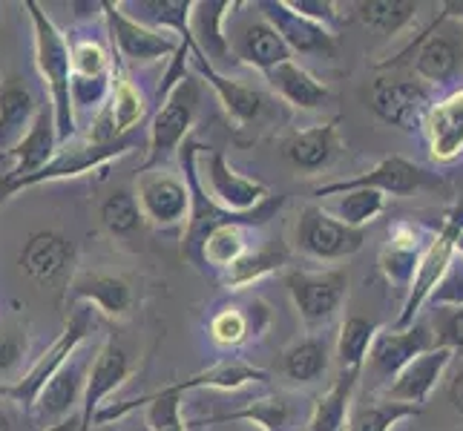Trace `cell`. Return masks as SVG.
<instances>
[{"label":"cell","instance_id":"cell-37","mask_svg":"<svg viewBox=\"0 0 463 431\" xmlns=\"http://www.w3.org/2000/svg\"><path fill=\"white\" fill-rule=\"evenodd\" d=\"M282 265H288V250L285 248H257V250L248 248L245 257H239L216 282L222 287H228V291H242V287L277 274Z\"/></svg>","mask_w":463,"mask_h":431},{"label":"cell","instance_id":"cell-14","mask_svg":"<svg viewBox=\"0 0 463 431\" xmlns=\"http://www.w3.org/2000/svg\"><path fill=\"white\" fill-rule=\"evenodd\" d=\"M136 199L141 207V216H145V221H150V225L162 230H175L187 225L190 190H187V182L179 179V175L165 173V170L141 175Z\"/></svg>","mask_w":463,"mask_h":431},{"label":"cell","instance_id":"cell-25","mask_svg":"<svg viewBox=\"0 0 463 431\" xmlns=\"http://www.w3.org/2000/svg\"><path fill=\"white\" fill-rule=\"evenodd\" d=\"M72 242L61 230H35L21 250V270L38 285L55 282L72 262Z\"/></svg>","mask_w":463,"mask_h":431},{"label":"cell","instance_id":"cell-1","mask_svg":"<svg viewBox=\"0 0 463 431\" xmlns=\"http://www.w3.org/2000/svg\"><path fill=\"white\" fill-rule=\"evenodd\" d=\"M26 12L32 18V41H35V67L43 78V87L50 92V107L55 118V136L61 147L75 138L78 118L70 98L72 67H70V38L55 26V21L43 12L41 4L26 0Z\"/></svg>","mask_w":463,"mask_h":431},{"label":"cell","instance_id":"cell-48","mask_svg":"<svg viewBox=\"0 0 463 431\" xmlns=\"http://www.w3.org/2000/svg\"><path fill=\"white\" fill-rule=\"evenodd\" d=\"M29 351V340L21 328H0V386L14 382V371Z\"/></svg>","mask_w":463,"mask_h":431},{"label":"cell","instance_id":"cell-38","mask_svg":"<svg viewBox=\"0 0 463 431\" xmlns=\"http://www.w3.org/2000/svg\"><path fill=\"white\" fill-rule=\"evenodd\" d=\"M107 113L109 121H113V136L124 138L138 130V124L147 116V104L141 98V92L136 89V84L127 75H121V67H116V78H113V92H109L107 101Z\"/></svg>","mask_w":463,"mask_h":431},{"label":"cell","instance_id":"cell-7","mask_svg":"<svg viewBox=\"0 0 463 431\" xmlns=\"http://www.w3.org/2000/svg\"><path fill=\"white\" fill-rule=\"evenodd\" d=\"M101 9H104L101 14L107 21V38H109V46H113L109 52H113L116 67H121V63L147 67V63L167 61L179 52V46H182L179 38L133 21L130 14L121 9V4H109V0H104Z\"/></svg>","mask_w":463,"mask_h":431},{"label":"cell","instance_id":"cell-32","mask_svg":"<svg viewBox=\"0 0 463 431\" xmlns=\"http://www.w3.org/2000/svg\"><path fill=\"white\" fill-rule=\"evenodd\" d=\"M202 426H216V423H250L262 431H291L294 426V403L285 394H270L250 400L236 411L213 414V417L199 420Z\"/></svg>","mask_w":463,"mask_h":431},{"label":"cell","instance_id":"cell-27","mask_svg":"<svg viewBox=\"0 0 463 431\" xmlns=\"http://www.w3.org/2000/svg\"><path fill=\"white\" fill-rule=\"evenodd\" d=\"M337 150H340L337 121L306 126V130H297L282 141V155L288 158L297 170H306V173L326 170L334 162Z\"/></svg>","mask_w":463,"mask_h":431},{"label":"cell","instance_id":"cell-33","mask_svg":"<svg viewBox=\"0 0 463 431\" xmlns=\"http://www.w3.org/2000/svg\"><path fill=\"white\" fill-rule=\"evenodd\" d=\"M196 0H138V4H121V9L133 21L145 23L156 32L190 41V14H194Z\"/></svg>","mask_w":463,"mask_h":431},{"label":"cell","instance_id":"cell-5","mask_svg":"<svg viewBox=\"0 0 463 431\" xmlns=\"http://www.w3.org/2000/svg\"><path fill=\"white\" fill-rule=\"evenodd\" d=\"M90 328H92V308H87V305L72 308L67 325H63V331L58 333V340L43 351L26 374L14 377V382H9V386H0V397H6L9 403L24 408V414H29L38 400L41 389L55 377L61 365H67L78 354V348L84 345Z\"/></svg>","mask_w":463,"mask_h":431},{"label":"cell","instance_id":"cell-16","mask_svg":"<svg viewBox=\"0 0 463 431\" xmlns=\"http://www.w3.org/2000/svg\"><path fill=\"white\" fill-rule=\"evenodd\" d=\"M187 46H190V67H194L202 81H207V87L216 92V98L222 107H225L228 118H233V124H239V126L257 124L268 109V95L257 87L236 81V78H231L228 72L213 70L194 43H187Z\"/></svg>","mask_w":463,"mask_h":431},{"label":"cell","instance_id":"cell-21","mask_svg":"<svg viewBox=\"0 0 463 431\" xmlns=\"http://www.w3.org/2000/svg\"><path fill=\"white\" fill-rule=\"evenodd\" d=\"M61 150L58 136H55V118H52V107L46 104L38 109L35 121H32L29 133L21 138V144L9 153L12 170L6 173L4 182H18L26 175H35L52 162L55 153Z\"/></svg>","mask_w":463,"mask_h":431},{"label":"cell","instance_id":"cell-3","mask_svg":"<svg viewBox=\"0 0 463 431\" xmlns=\"http://www.w3.org/2000/svg\"><path fill=\"white\" fill-rule=\"evenodd\" d=\"M199 101H202V78L187 72L182 81L165 95V101L156 109V116L150 121V133H147V158H145V164L138 167V173L165 167L170 158L179 153V147L187 141L190 126L196 121Z\"/></svg>","mask_w":463,"mask_h":431},{"label":"cell","instance_id":"cell-18","mask_svg":"<svg viewBox=\"0 0 463 431\" xmlns=\"http://www.w3.org/2000/svg\"><path fill=\"white\" fill-rule=\"evenodd\" d=\"M452 351L449 348H429L420 357H414L406 369L397 374L386 389H383V400L392 403H406V406H418L429 400V394L438 389V382L443 379L446 369L452 362Z\"/></svg>","mask_w":463,"mask_h":431},{"label":"cell","instance_id":"cell-28","mask_svg":"<svg viewBox=\"0 0 463 431\" xmlns=\"http://www.w3.org/2000/svg\"><path fill=\"white\" fill-rule=\"evenodd\" d=\"M231 52H233V61L248 63V67L260 70L262 75L294 58L288 46H285V41L277 35V29L268 21H253V23L239 26L236 38L231 41Z\"/></svg>","mask_w":463,"mask_h":431},{"label":"cell","instance_id":"cell-13","mask_svg":"<svg viewBox=\"0 0 463 431\" xmlns=\"http://www.w3.org/2000/svg\"><path fill=\"white\" fill-rule=\"evenodd\" d=\"M435 348V337H432V328L429 323H411L409 328L403 331H394V328H386V331H377V337L372 342V351H369V374L383 382V386H389V382L401 374L406 365L420 357L423 351Z\"/></svg>","mask_w":463,"mask_h":431},{"label":"cell","instance_id":"cell-2","mask_svg":"<svg viewBox=\"0 0 463 431\" xmlns=\"http://www.w3.org/2000/svg\"><path fill=\"white\" fill-rule=\"evenodd\" d=\"M409 55H411V70L418 81H423L432 89L452 84L463 72V23L458 18H449V14H440V18L432 26H426L401 55L380 63V67L401 63Z\"/></svg>","mask_w":463,"mask_h":431},{"label":"cell","instance_id":"cell-56","mask_svg":"<svg viewBox=\"0 0 463 431\" xmlns=\"http://www.w3.org/2000/svg\"><path fill=\"white\" fill-rule=\"evenodd\" d=\"M4 162H9V155H4V153H0V164H4Z\"/></svg>","mask_w":463,"mask_h":431},{"label":"cell","instance_id":"cell-31","mask_svg":"<svg viewBox=\"0 0 463 431\" xmlns=\"http://www.w3.org/2000/svg\"><path fill=\"white\" fill-rule=\"evenodd\" d=\"M363 371H340L331 389L317 397L308 417V431H345L351 417V403H354V391L360 386Z\"/></svg>","mask_w":463,"mask_h":431},{"label":"cell","instance_id":"cell-49","mask_svg":"<svg viewBox=\"0 0 463 431\" xmlns=\"http://www.w3.org/2000/svg\"><path fill=\"white\" fill-rule=\"evenodd\" d=\"M285 4H288L291 12L326 29H331V23L337 21V4H331V0H285Z\"/></svg>","mask_w":463,"mask_h":431},{"label":"cell","instance_id":"cell-15","mask_svg":"<svg viewBox=\"0 0 463 431\" xmlns=\"http://www.w3.org/2000/svg\"><path fill=\"white\" fill-rule=\"evenodd\" d=\"M262 9V21L277 29V35L285 41L291 55H308V58H331L337 52V35L334 29L319 26L302 14L291 12L285 0H262L257 4Z\"/></svg>","mask_w":463,"mask_h":431},{"label":"cell","instance_id":"cell-50","mask_svg":"<svg viewBox=\"0 0 463 431\" xmlns=\"http://www.w3.org/2000/svg\"><path fill=\"white\" fill-rule=\"evenodd\" d=\"M449 403L458 414H463V365L455 371V377L449 382Z\"/></svg>","mask_w":463,"mask_h":431},{"label":"cell","instance_id":"cell-24","mask_svg":"<svg viewBox=\"0 0 463 431\" xmlns=\"http://www.w3.org/2000/svg\"><path fill=\"white\" fill-rule=\"evenodd\" d=\"M138 408H147L150 431H184V426H187L182 417V394H173L167 389H156V391L141 394L136 400H127V403H107V406H101L99 414H95L92 426L121 420Z\"/></svg>","mask_w":463,"mask_h":431},{"label":"cell","instance_id":"cell-10","mask_svg":"<svg viewBox=\"0 0 463 431\" xmlns=\"http://www.w3.org/2000/svg\"><path fill=\"white\" fill-rule=\"evenodd\" d=\"M288 294L308 328L328 325L348 296V270L326 267V270H291L285 276Z\"/></svg>","mask_w":463,"mask_h":431},{"label":"cell","instance_id":"cell-36","mask_svg":"<svg viewBox=\"0 0 463 431\" xmlns=\"http://www.w3.org/2000/svg\"><path fill=\"white\" fill-rule=\"evenodd\" d=\"M245 253H248L245 228L222 225V228H216L204 236V242L199 248L196 267L202 270V274H211L213 279H219L239 257H245Z\"/></svg>","mask_w":463,"mask_h":431},{"label":"cell","instance_id":"cell-12","mask_svg":"<svg viewBox=\"0 0 463 431\" xmlns=\"http://www.w3.org/2000/svg\"><path fill=\"white\" fill-rule=\"evenodd\" d=\"M429 182V173L409 162L403 155H389L377 162L372 170L351 175V179H340V182H328V184H319L314 187V196H343L348 190H377L383 196H409L414 190L426 187Z\"/></svg>","mask_w":463,"mask_h":431},{"label":"cell","instance_id":"cell-51","mask_svg":"<svg viewBox=\"0 0 463 431\" xmlns=\"http://www.w3.org/2000/svg\"><path fill=\"white\" fill-rule=\"evenodd\" d=\"M78 414H70V417H63V420H58V423H52L50 428H43V431H78Z\"/></svg>","mask_w":463,"mask_h":431},{"label":"cell","instance_id":"cell-53","mask_svg":"<svg viewBox=\"0 0 463 431\" xmlns=\"http://www.w3.org/2000/svg\"><path fill=\"white\" fill-rule=\"evenodd\" d=\"M443 14H449V18H463V0H458V4H443Z\"/></svg>","mask_w":463,"mask_h":431},{"label":"cell","instance_id":"cell-43","mask_svg":"<svg viewBox=\"0 0 463 431\" xmlns=\"http://www.w3.org/2000/svg\"><path fill=\"white\" fill-rule=\"evenodd\" d=\"M383 211H386V196L377 193V190H348L328 213L348 228L365 230V225H372L374 219H380Z\"/></svg>","mask_w":463,"mask_h":431},{"label":"cell","instance_id":"cell-9","mask_svg":"<svg viewBox=\"0 0 463 431\" xmlns=\"http://www.w3.org/2000/svg\"><path fill=\"white\" fill-rule=\"evenodd\" d=\"M372 113L389 126L409 136L423 133V124L435 107V89L418 78H377L369 95Z\"/></svg>","mask_w":463,"mask_h":431},{"label":"cell","instance_id":"cell-17","mask_svg":"<svg viewBox=\"0 0 463 431\" xmlns=\"http://www.w3.org/2000/svg\"><path fill=\"white\" fill-rule=\"evenodd\" d=\"M130 377V357L127 351L116 342V337H109L101 351L95 354V362L87 371V382H84V394H81V414H78V431H90L95 414L101 411L104 400L116 389L124 386V379Z\"/></svg>","mask_w":463,"mask_h":431},{"label":"cell","instance_id":"cell-40","mask_svg":"<svg viewBox=\"0 0 463 431\" xmlns=\"http://www.w3.org/2000/svg\"><path fill=\"white\" fill-rule=\"evenodd\" d=\"M99 216H101V225L109 236L116 239H127L141 230L145 225V216H141V207H138V199L133 190H113L99 207Z\"/></svg>","mask_w":463,"mask_h":431},{"label":"cell","instance_id":"cell-30","mask_svg":"<svg viewBox=\"0 0 463 431\" xmlns=\"http://www.w3.org/2000/svg\"><path fill=\"white\" fill-rule=\"evenodd\" d=\"M87 371L90 369L75 354L67 365H61L55 377L41 389L32 411H35L41 420H55V423L70 417L72 408L78 406V400H81V394H84Z\"/></svg>","mask_w":463,"mask_h":431},{"label":"cell","instance_id":"cell-8","mask_svg":"<svg viewBox=\"0 0 463 431\" xmlns=\"http://www.w3.org/2000/svg\"><path fill=\"white\" fill-rule=\"evenodd\" d=\"M196 175L202 193L225 213H248L270 196V190L262 182L236 173L225 153L204 147V144L196 158Z\"/></svg>","mask_w":463,"mask_h":431},{"label":"cell","instance_id":"cell-19","mask_svg":"<svg viewBox=\"0 0 463 431\" xmlns=\"http://www.w3.org/2000/svg\"><path fill=\"white\" fill-rule=\"evenodd\" d=\"M236 6L239 4L233 0H196L194 14H190V43L219 72H225L222 67H228V63H236L225 32V21Z\"/></svg>","mask_w":463,"mask_h":431},{"label":"cell","instance_id":"cell-39","mask_svg":"<svg viewBox=\"0 0 463 431\" xmlns=\"http://www.w3.org/2000/svg\"><path fill=\"white\" fill-rule=\"evenodd\" d=\"M377 331H380V325L372 323V319L345 316V323L340 325V333H337V342H334L340 371H363L365 369V360H369V351H372Z\"/></svg>","mask_w":463,"mask_h":431},{"label":"cell","instance_id":"cell-42","mask_svg":"<svg viewBox=\"0 0 463 431\" xmlns=\"http://www.w3.org/2000/svg\"><path fill=\"white\" fill-rule=\"evenodd\" d=\"M360 21L377 29L383 35H397V32L409 29L418 21V9L420 4H411V0H372V4H360Z\"/></svg>","mask_w":463,"mask_h":431},{"label":"cell","instance_id":"cell-6","mask_svg":"<svg viewBox=\"0 0 463 431\" xmlns=\"http://www.w3.org/2000/svg\"><path fill=\"white\" fill-rule=\"evenodd\" d=\"M136 147H141L138 133H130L109 144H81V147H70L67 144V147H61L52 162L43 170H38L35 175H26V179H18V182H0V201L18 196L21 190H29V187L67 182V179H78V175H87L92 170H104L107 164H113L116 158H124Z\"/></svg>","mask_w":463,"mask_h":431},{"label":"cell","instance_id":"cell-4","mask_svg":"<svg viewBox=\"0 0 463 431\" xmlns=\"http://www.w3.org/2000/svg\"><path fill=\"white\" fill-rule=\"evenodd\" d=\"M460 236H463V196H460V201L452 207V211L443 216L440 228L432 233V239H429V245H426L423 257H420V265H418V274H414L411 287L403 296V308H401V314H397L394 325H392L394 331H403L411 323H418V314L426 305L429 294L435 291V285L440 282V276L446 274V267H449L452 259H455Z\"/></svg>","mask_w":463,"mask_h":431},{"label":"cell","instance_id":"cell-46","mask_svg":"<svg viewBox=\"0 0 463 431\" xmlns=\"http://www.w3.org/2000/svg\"><path fill=\"white\" fill-rule=\"evenodd\" d=\"M211 337L219 348H239L248 337H250V323L248 314H242L239 308H225L213 316L211 323Z\"/></svg>","mask_w":463,"mask_h":431},{"label":"cell","instance_id":"cell-11","mask_svg":"<svg viewBox=\"0 0 463 431\" xmlns=\"http://www.w3.org/2000/svg\"><path fill=\"white\" fill-rule=\"evenodd\" d=\"M365 245V230L348 228L334 219L326 207L308 204L297 221V250L314 262H340L354 257Z\"/></svg>","mask_w":463,"mask_h":431},{"label":"cell","instance_id":"cell-34","mask_svg":"<svg viewBox=\"0 0 463 431\" xmlns=\"http://www.w3.org/2000/svg\"><path fill=\"white\" fill-rule=\"evenodd\" d=\"M248 382H268V371L253 369V365L242 362V360H225L216 362L211 369H204L187 379L173 382V386H165L173 394H187V391H199V389H219V391H236L248 386Z\"/></svg>","mask_w":463,"mask_h":431},{"label":"cell","instance_id":"cell-35","mask_svg":"<svg viewBox=\"0 0 463 431\" xmlns=\"http://www.w3.org/2000/svg\"><path fill=\"white\" fill-rule=\"evenodd\" d=\"M331 365V345L326 337H306L297 340L282 351V374L288 377L294 386H311V382L323 379Z\"/></svg>","mask_w":463,"mask_h":431},{"label":"cell","instance_id":"cell-29","mask_svg":"<svg viewBox=\"0 0 463 431\" xmlns=\"http://www.w3.org/2000/svg\"><path fill=\"white\" fill-rule=\"evenodd\" d=\"M38 109V98L18 78H6L0 84V153L9 155L18 147L21 138L29 133L32 121H35Z\"/></svg>","mask_w":463,"mask_h":431},{"label":"cell","instance_id":"cell-23","mask_svg":"<svg viewBox=\"0 0 463 431\" xmlns=\"http://www.w3.org/2000/svg\"><path fill=\"white\" fill-rule=\"evenodd\" d=\"M423 136L429 141V155L435 162L449 164L463 155V89L435 101L423 124Z\"/></svg>","mask_w":463,"mask_h":431},{"label":"cell","instance_id":"cell-22","mask_svg":"<svg viewBox=\"0 0 463 431\" xmlns=\"http://www.w3.org/2000/svg\"><path fill=\"white\" fill-rule=\"evenodd\" d=\"M70 305H87L109 319H124L133 308V291L127 279L113 274H78L67 291Z\"/></svg>","mask_w":463,"mask_h":431},{"label":"cell","instance_id":"cell-47","mask_svg":"<svg viewBox=\"0 0 463 431\" xmlns=\"http://www.w3.org/2000/svg\"><path fill=\"white\" fill-rule=\"evenodd\" d=\"M435 348H449L452 354H463V308H438L432 323Z\"/></svg>","mask_w":463,"mask_h":431},{"label":"cell","instance_id":"cell-20","mask_svg":"<svg viewBox=\"0 0 463 431\" xmlns=\"http://www.w3.org/2000/svg\"><path fill=\"white\" fill-rule=\"evenodd\" d=\"M429 239H432V233H426L420 225L401 221V225H394V230L389 236V245L380 253L383 276H386V282L392 287L403 291V296L411 287L414 274H418V265H420V257L429 245Z\"/></svg>","mask_w":463,"mask_h":431},{"label":"cell","instance_id":"cell-52","mask_svg":"<svg viewBox=\"0 0 463 431\" xmlns=\"http://www.w3.org/2000/svg\"><path fill=\"white\" fill-rule=\"evenodd\" d=\"M0 431H21L18 420H14V414L6 406H0Z\"/></svg>","mask_w":463,"mask_h":431},{"label":"cell","instance_id":"cell-44","mask_svg":"<svg viewBox=\"0 0 463 431\" xmlns=\"http://www.w3.org/2000/svg\"><path fill=\"white\" fill-rule=\"evenodd\" d=\"M423 408L406 406V403H392V400H372L369 406L357 408L348 417V431H392L397 423L409 417H418Z\"/></svg>","mask_w":463,"mask_h":431},{"label":"cell","instance_id":"cell-54","mask_svg":"<svg viewBox=\"0 0 463 431\" xmlns=\"http://www.w3.org/2000/svg\"><path fill=\"white\" fill-rule=\"evenodd\" d=\"M184 431H204V426H202L199 420H190V423L184 426Z\"/></svg>","mask_w":463,"mask_h":431},{"label":"cell","instance_id":"cell-45","mask_svg":"<svg viewBox=\"0 0 463 431\" xmlns=\"http://www.w3.org/2000/svg\"><path fill=\"white\" fill-rule=\"evenodd\" d=\"M423 308H463V257L455 253L452 265L446 267V274L440 276V282L435 285V291L429 294Z\"/></svg>","mask_w":463,"mask_h":431},{"label":"cell","instance_id":"cell-55","mask_svg":"<svg viewBox=\"0 0 463 431\" xmlns=\"http://www.w3.org/2000/svg\"><path fill=\"white\" fill-rule=\"evenodd\" d=\"M458 253H460V257H463V236L458 239Z\"/></svg>","mask_w":463,"mask_h":431},{"label":"cell","instance_id":"cell-26","mask_svg":"<svg viewBox=\"0 0 463 431\" xmlns=\"http://www.w3.org/2000/svg\"><path fill=\"white\" fill-rule=\"evenodd\" d=\"M265 81L285 104L294 107V109H302V113L323 109L331 101V89L319 81L317 75H311L306 67H302V63H297L294 58L279 63V67H274V70H268Z\"/></svg>","mask_w":463,"mask_h":431},{"label":"cell","instance_id":"cell-41","mask_svg":"<svg viewBox=\"0 0 463 431\" xmlns=\"http://www.w3.org/2000/svg\"><path fill=\"white\" fill-rule=\"evenodd\" d=\"M70 67L72 78H81V81H104L116 75L113 52L95 38H70Z\"/></svg>","mask_w":463,"mask_h":431}]
</instances>
